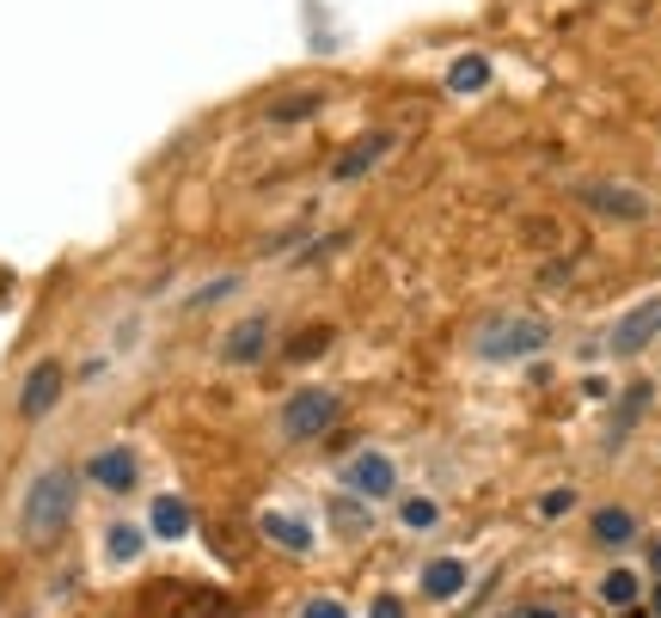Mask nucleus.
Listing matches in <instances>:
<instances>
[{
    "mask_svg": "<svg viewBox=\"0 0 661 618\" xmlns=\"http://www.w3.org/2000/svg\"><path fill=\"white\" fill-rule=\"evenodd\" d=\"M80 509V478L74 465H50V472L31 478L25 502H19V540L25 545H50L67 533V521H74Z\"/></svg>",
    "mask_w": 661,
    "mask_h": 618,
    "instance_id": "1",
    "label": "nucleus"
},
{
    "mask_svg": "<svg viewBox=\"0 0 661 618\" xmlns=\"http://www.w3.org/2000/svg\"><path fill=\"white\" fill-rule=\"evenodd\" d=\"M552 343V318L539 313H484L472 325V356L478 362H527Z\"/></svg>",
    "mask_w": 661,
    "mask_h": 618,
    "instance_id": "2",
    "label": "nucleus"
},
{
    "mask_svg": "<svg viewBox=\"0 0 661 618\" xmlns=\"http://www.w3.org/2000/svg\"><path fill=\"white\" fill-rule=\"evenodd\" d=\"M569 197L583 202L588 214H600V221H625V227H637V221L655 214L649 190L625 185V178H583V185H569Z\"/></svg>",
    "mask_w": 661,
    "mask_h": 618,
    "instance_id": "3",
    "label": "nucleus"
},
{
    "mask_svg": "<svg viewBox=\"0 0 661 618\" xmlns=\"http://www.w3.org/2000/svg\"><path fill=\"white\" fill-rule=\"evenodd\" d=\"M337 392L330 386H301V392H288V405L276 410V429H282V441H318V434L337 422Z\"/></svg>",
    "mask_w": 661,
    "mask_h": 618,
    "instance_id": "4",
    "label": "nucleus"
},
{
    "mask_svg": "<svg viewBox=\"0 0 661 618\" xmlns=\"http://www.w3.org/2000/svg\"><path fill=\"white\" fill-rule=\"evenodd\" d=\"M270 343H276V318H270V313H245L239 325H227V337L214 343V356H221L227 368H258V362L270 356Z\"/></svg>",
    "mask_w": 661,
    "mask_h": 618,
    "instance_id": "5",
    "label": "nucleus"
},
{
    "mask_svg": "<svg viewBox=\"0 0 661 618\" xmlns=\"http://www.w3.org/2000/svg\"><path fill=\"white\" fill-rule=\"evenodd\" d=\"M62 392H67V368H62V362H55V356L31 362L25 380H19V417H25V422H43L55 405H62Z\"/></svg>",
    "mask_w": 661,
    "mask_h": 618,
    "instance_id": "6",
    "label": "nucleus"
},
{
    "mask_svg": "<svg viewBox=\"0 0 661 618\" xmlns=\"http://www.w3.org/2000/svg\"><path fill=\"white\" fill-rule=\"evenodd\" d=\"M655 337H661V294H655V301H637L631 313H625L619 325L607 331V349H612L619 362H631V356H643Z\"/></svg>",
    "mask_w": 661,
    "mask_h": 618,
    "instance_id": "7",
    "label": "nucleus"
},
{
    "mask_svg": "<svg viewBox=\"0 0 661 618\" xmlns=\"http://www.w3.org/2000/svg\"><path fill=\"white\" fill-rule=\"evenodd\" d=\"M392 147H398V135H392V129H361L356 142H349L344 154H337L330 178H337V185H356V178H368V171L380 166L386 154H392Z\"/></svg>",
    "mask_w": 661,
    "mask_h": 618,
    "instance_id": "8",
    "label": "nucleus"
},
{
    "mask_svg": "<svg viewBox=\"0 0 661 618\" xmlns=\"http://www.w3.org/2000/svg\"><path fill=\"white\" fill-rule=\"evenodd\" d=\"M86 478H93L98 490H111V496H129L135 478H141V460H135V448H98L93 460H86Z\"/></svg>",
    "mask_w": 661,
    "mask_h": 618,
    "instance_id": "9",
    "label": "nucleus"
},
{
    "mask_svg": "<svg viewBox=\"0 0 661 618\" xmlns=\"http://www.w3.org/2000/svg\"><path fill=\"white\" fill-rule=\"evenodd\" d=\"M344 484L356 490V496H368V502H386L398 490V465L386 460V453H356V460L344 465Z\"/></svg>",
    "mask_w": 661,
    "mask_h": 618,
    "instance_id": "10",
    "label": "nucleus"
},
{
    "mask_svg": "<svg viewBox=\"0 0 661 618\" xmlns=\"http://www.w3.org/2000/svg\"><path fill=\"white\" fill-rule=\"evenodd\" d=\"M258 533H264L270 545H282V552H294V557L313 552V526L294 521V514H282V509H264V514H258Z\"/></svg>",
    "mask_w": 661,
    "mask_h": 618,
    "instance_id": "11",
    "label": "nucleus"
},
{
    "mask_svg": "<svg viewBox=\"0 0 661 618\" xmlns=\"http://www.w3.org/2000/svg\"><path fill=\"white\" fill-rule=\"evenodd\" d=\"M190 526H197V514H190L185 496H159L154 509H147V533H154V540H185Z\"/></svg>",
    "mask_w": 661,
    "mask_h": 618,
    "instance_id": "12",
    "label": "nucleus"
},
{
    "mask_svg": "<svg viewBox=\"0 0 661 618\" xmlns=\"http://www.w3.org/2000/svg\"><path fill=\"white\" fill-rule=\"evenodd\" d=\"M465 582H472L465 557H436L423 569V600H453V594H465Z\"/></svg>",
    "mask_w": 661,
    "mask_h": 618,
    "instance_id": "13",
    "label": "nucleus"
},
{
    "mask_svg": "<svg viewBox=\"0 0 661 618\" xmlns=\"http://www.w3.org/2000/svg\"><path fill=\"white\" fill-rule=\"evenodd\" d=\"M588 526H595V540L612 545V552L637 540V514L625 509V502H607V509H595V521H588Z\"/></svg>",
    "mask_w": 661,
    "mask_h": 618,
    "instance_id": "14",
    "label": "nucleus"
},
{
    "mask_svg": "<svg viewBox=\"0 0 661 618\" xmlns=\"http://www.w3.org/2000/svg\"><path fill=\"white\" fill-rule=\"evenodd\" d=\"M490 86V55H460V62L448 67V93H484Z\"/></svg>",
    "mask_w": 661,
    "mask_h": 618,
    "instance_id": "15",
    "label": "nucleus"
},
{
    "mask_svg": "<svg viewBox=\"0 0 661 618\" xmlns=\"http://www.w3.org/2000/svg\"><path fill=\"white\" fill-rule=\"evenodd\" d=\"M141 545H147L141 526H129V521H111L105 526V557H111V564H135V557H141Z\"/></svg>",
    "mask_w": 661,
    "mask_h": 618,
    "instance_id": "16",
    "label": "nucleus"
},
{
    "mask_svg": "<svg viewBox=\"0 0 661 618\" xmlns=\"http://www.w3.org/2000/svg\"><path fill=\"white\" fill-rule=\"evenodd\" d=\"M600 600H607L612 612H625V606L643 600V582H637L631 569H607V576H600Z\"/></svg>",
    "mask_w": 661,
    "mask_h": 618,
    "instance_id": "17",
    "label": "nucleus"
},
{
    "mask_svg": "<svg viewBox=\"0 0 661 618\" xmlns=\"http://www.w3.org/2000/svg\"><path fill=\"white\" fill-rule=\"evenodd\" d=\"M398 521H405L410 533H429V526H441V502L436 496H405L398 502Z\"/></svg>",
    "mask_w": 661,
    "mask_h": 618,
    "instance_id": "18",
    "label": "nucleus"
},
{
    "mask_svg": "<svg viewBox=\"0 0 661 618\" xmlns=\"http://www.w3.org/2000/svg\"><path fill=\"white\" fill-rule=\"evenodd\" d=\"M318 349H330V325H306L288 337V349H282V362H313Z\"/></svg>",
    "mask_w": 661,
    "mask_h": 618,
    "instance_id": "19",
    "label": "nucleus"
},
{
    "mask_svg": "<svg viewBox=\"0 0 661 618\" xmlns=\"http://www.w3.org/2000/svg\"><path fill=\"white\" fill-rule=\"evenodd\" d=\"M325 105V93H301V98H276V105L264 111V123H306L313 111Z\"/></svg>",
    "mask_w": 661,
    "mask_h": 618,
    "instance_id": "20",
    "label": "nucleus"
},
{
    "mask_svg": "<svg viewBox=\"0 0 661 618\" xmlns=\"http://www.w3.org/2000/svg\"><path fill=\"white\" fill-rule=\"evenodd\" d=\"M569 509H576V490H545V496H539V514H545V521H564Z\"/></svg>",
    "mask_w": 661,
    "mask_h": 618,
    "instance_id": "21",
    "label": "nucleus"
},
{
    "mask_svg": "<svg viewBox=\"0 0 661 618\" xmlns=\"http://www.w3.org/2000/svg\"><path fill=\"white\" fill-rule=\"evenodd\" d=\"M239 289V276H221V282H209V289H197V294H190V313H197V306H209V301H227V294H233Z\"/></svg>",
    "mask_w": 661,
    "mask_h": 618,
    "instance_id": "22",
    "label": "nucleus"
},
{
    "mask_svg": "<svg viewBox=\"0 0 661 618\" xmlns=\"http://www.w3.org/2000/svg\"><path fill=\"white\" fill-rule=\"evenodd\" d=\"M306 618H349L337 600H306Z\"/></svg>",
    "mask_w": 661,
    "mask_h": 618,
    "instance_id": "23",
    "label": "nucleus"
},
{
    "mask_svg": "<svg viewBox=\"0 0 661 618\" xmlns=\"http://www.w3.org/2000/svg\"><path fill=\"white\" fill-rule=\"evenodd\" d=\"M368 618H405V606H398V600H392V594H380V600H374V606H368Z\"/></svg>",
    "mask_w": 661,
    "mask_h": 618,
    "instance_id": "24",
    "label": "nucleus"
},
{
    "mask_svg": "<svg viewBox=\"0 0 661 618\" xmlns=\"http://www.w3.org/2000/svg\"><path fill=\"white\" fill-rule=\"evenodd\" d=\"M521 618H564V612H557V606H527Z\"/></svg>",
    "mask_w": 661,
    "mask_h": 618,
    "instance_id": "25",
    "label": "nucleus"
},
{
    "mask_svg": "<svg viewBox=\"0 0 661 618\" xmlns=\"http://www.w3.org/2000/svg\"><path fill=\"white\" fill-rule=\"evenodd\" d=\"M649 612H655V618H661V588H655V594H649Z\"/></svg>",
    "mask_w": 661,
    "mask_h": 618,
    "instance_id": "26",
    "label": "nucleus"
},
{
    "mask_svg": "<svg viewBox=\"0 0 661 618\" xmlns=\"http://www.w3.org/2000/svg\"><path fill=\"white\" fill-rule=\"evenodd\" d=\"M649 564H655V576H661V540H655V552H649Z\"/></svg>",
    "mask_w": 661,
    "mask_h": 618,
    "instance_id": "27",
    "label": "nucleus"
}]
</instances>
